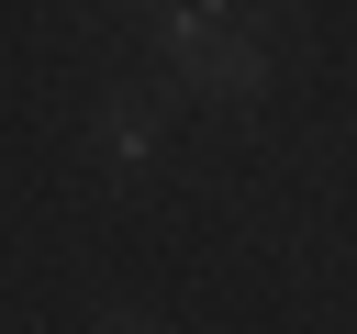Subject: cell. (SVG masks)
Returning <instances> with one entry per match:
<instances>
[{"label": "cell", "instance_id": "obj_2", "mask_svg": "<svg viewBox=\"0 0 357 334\" xmlns=\"http://www.w3.org/2000/svg\"><path fill=\"white\" fill-rule=\"evenodd\" d=\"M100 334H156V323H134V312H112V323H100Z\"/></svg>", "mask_w": 357, "mask_h": 334}, {"label": "cell", "instance_id": "obj_1", "mask_svg": "<svg viewBox=\"0 0 357 334\" xmlns=\"http://www.w3.org/2000/svg\"><path fill=\"white\" fill-rule=\"evenodd\" d=\"M89 145H100L112 178H145V167H156V111H145V100H100V111H89Z\"/></svg>", "mask_w": 357, "mask_h": 334}]
</instances>
